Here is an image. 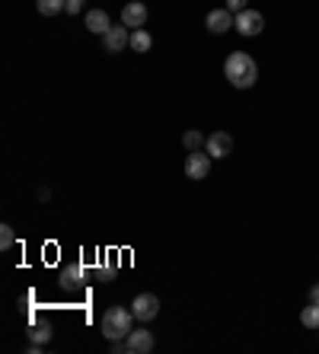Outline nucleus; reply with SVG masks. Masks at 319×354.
<instances>
[{
  "label": "nucleus",
  "instance_id": "aec40b11",
  "mask_svg": "<svg viewBox=\"0 0 319 354\" xmlns=\"http://www.w3.org/2000/svg\"><path fill=\"white\" fill-rule=\"evenodd\" d=\"M227 10H230V13H243V10H246V0H227Z\"/></svg>",
  "mask_w": 319,
  "mask_h": 354
},
{
  "label": "nucleus",
  "instance_id": "0eeeda50",
  "mask_svg": "<svg viewBox=\"0 0 319 354\" xmlns=\"http://www.w3.org/2000/svg\"><path fill=\"white\" fill-rule=\"evenodd\" d=\"M153 351V335L147 329H131L125 335V354H151Z\"/></svg>",
  "mask_w": 319,
  "mask_h": 354
},
{
  "label": "nucleus",
  "instance_id": "6ab92c4d",
  "mask_svg": "<svg viewBox=\"0 0 319 354\" xmlns=\"http://www.w3.org/2000/svg\"><path fill=\"white\" fill-rule=\"evenodd\" d=\"M13 243H17V233H13V227H10V223H3V227H0V249L7 252Z\"/></svg>",
  "mask_w": 319,
  "mask_h": 354
},
{
  "label": "nucleus",
  "instance_id": "f3484780",
  "mask_svg": "<svg viewBox=\"0 0 319 354\" xmlns=\"http://www.w3.org/2000/svg\"><path fill=\"white\" fill-rule=\"evenodd\" d=\"M182 144H185L188 150H202L204 144H208V138H204L202 131H185V134H182Z\"/></svg>",
  "mask_w": 319,
  "mask_h": 354
},
{
  "label": "nucleus",
  "instance_id": "2eb2a0df",
  "mask_svg": "<svg viewBox=\"0 0 319 354\" xmlns=\"http://www.w3.org/2000/svg\"><path fill=\"white\" fill-rule=\"evenodd\" d=\"M26 335H29V342H35V345H45V342L51 338V326L48 322H32Z\"/></svg>",
  "mask_w": 319,
  "mask_h": 354
},
{
  "label": "nucleus",
  "instance_id": "f257e3e1",
  "mask_svg": "<svg viewBox=\"0 0 319 354\" xmlns=\"http://www.w3.org/2000/svg\"><path fill=\"white\" fill-rule=\"evenodd\" d=\"M224 74L233 83L236 90H249L259 80V64L246 55V51H230L227 61H224Z\"/></svg>",
  "mask_w": 319,
  "mask_h": 354
},
{
  "label": "nucleus",
  "instance_id": "20e7f679",
  "mask_svg": "<svg viewBox=\"0 0 319 354\" xmlns=\"http://www.w3.org/2000/svg\"><path fill=\"white\" fill-rule=\"evenodd\" d=\"M131 313H135L137 322L147 326V322L157 319V313H160V297L157 294H137L135 304H131Z\"/></svg>",
  "mask_w": 319,
  "mask_h": 354
},
{
  "label": "nucleus",
  "instance_id": "a211bd4d",
  "mask_svg": "<svg viewBox=\"0 0 319 354\" xmlns=\"http://www.w3.org/2000/svg\"><path fill=\"white\" fill-rule=\"evenodd\" d=\"M115 274H118L115 262H102L99 268H96V281H115Z\"/></svg>",
  "mask_w": 319,
  "mask_h": 354
},
{
  "label": "nucleus",
  "instance_id": "423d86ee",
  "mask_svg": "<svg viewBox=\"0 0 319 354\" xmlns=\"http://www.w3.org/2000/svg\"><path fill=\"white\" fill-rule=\"evenodd\" d=\"M131 45V29L128 26H112L109 32L102 35V48L109 51V55H118L122 48H128Z\"/></svg>",
  "mask_w": 319,
  "mask_h": 354
},
{
  "label": "nucleus",
  "instance_id": "39448f33",
  "mask_svg": "<svg viewBox=\"0 0 319 354\" xmlns=\"http://www.w3.org/2000/svg\"><path fill=\"white\" fill-rule=\"evenodd\" d=\"M262 29H265V17H262L259 10L246 7L243 13H236V32H240V35L252 39V35H262Z\"/></svg>",
  "mask_w": 319,
  "mask_h": 354
},
{
  "label": "nucleus",
  "instance_id": "7ed1b4c3",
  "mask_svg": "<svg viewBox=\"0 0 319 354\" xmlns=\"http://www.w3.org/2000/svg\"><path fill=\"white\" fill-rule=\"evenodd\" d=\"M211 160H214V157H211L208 150H188V157H185V176H188V179H195V182L208 179Z\"/></svg>",
  "mask_w": 319,
  "mask_h": 354
},
{
  "label": "nucleus",
  "instance_id": "6e6552de",
  "mask_svg": "<svg viewBox=\"0 0 319 354\" xmlns=\"http://www.w3.org/2000/svg\"><path fill=\"white\" fill-rule=\"evenodd\" d=\"M122 26H128V29H144V26H147V3H141V0L125 3V7H122Z\"/></svg>",
  "mask_w": 319,
  "mask_h": 354
},
{
  "label": "nucleus",
  "instance_id": "1a4fd4ad",
  "mask_svg": "<svg viewBox=\"0 0 319 354\" xmlns=\"http://www.w3.org/2000/svg\"><path fill=\"white\" fill-rule=\"evenodd\" d=\"M204 26H208L214 35H224V32H230V29L236 26V17L230 13L227 7H220V10H211L208 19H204Z\"/></svg>",
  "mask_w": 319,
  "mask_h": 354
},
{
  "label": "nucleus",
  "instance_id": "9b49d317",
  "mask_svg": "<svg viewBox=\"0 0 319 354\" xmlns=\"http://www.w3.org/2000/svg\"><path fill=\"white\" fill-rule=\"evenodd\" d=\"M86 29H90L93 35H106L112 29V19H109V13H106V10H90V13H86Z\"/></svg>",
  "mask_w": 319,
  "mask_h": 354
},
{
  "label": "nucleus",
  "instance_id": "f8f14e48",
  "mask_svg": "<svg viewBox=\"0 0 319 354\" xmlns=\"http://www.w3.org/2000/svg\"><path fill=\"white\" fill-rule=\"evenodd\" d=\"M84 278H86V272H84V265L77 262V265H68V268H64V272H61V288L64 290H74V288H80V284H84Z\"/></svg>",
  "mask_w": 319,
  "mask_h": 354
},
{
  "label": "nucleus",
  "instance_id": "4468645a",
  "mask_svg": "<svg viewBox=\"0 0 319 354\" xmlns=\"http://www.w3.org/2000/svg\"><path fill=\"white\" fill-rule=\"evenodd\" d=\"M35 10L42 17H58L61 10H68V0H35Z\"/></svg>",
  "mask_w": 319,
  "mask_h": 354
},
{
  "label": "nucleus",
  "instance_id": "dca6fc26",
  "mask_svg": "<svg viewBox=\"0 0 319 354\" xmlns=\"http://www.w3.org/2000/svg\"><path fill=\"white\" fill-rule=\"evenodd\" d=\"M300 322L307 326V329H319V304H310V306H303V313H300Z\"/></svg>",
  "mask_w": 319,
  "mask_h": 354
},
{
  "label": "nucleus",
  "instance_id": "9d476101",
  "mask_svg": "<svg viewBox=\"0 0 319 354\" xmlns=\"http://www.w3.org/2000/svg\"><path fill=\"white\" fill-rule=\"evenodd\" d=\"M204 150H208L214 160H224V157H230V150H233V138H230L227 131H214V134H208Z\"/></svg>",
  "mask_w": 319,
  "mask_h": 354
},
{
  "label": "nucleus",
  "instance_id": "412c9836",
  "mask_svg": "<svg viewBox=\"0 0 319 354\" xmlns=\"http://www.w3.org/2000/svg\"><path fill=\"white\" fill-rule=\"evenodd\" d=\"M84 3H86V0H68V13H70V17H74V13H80V10H84Z\"/></svg>",
  "mask_w": 319,
  "mask_h": 354
},
{
  "label": "nucleus",
  "instance_id": "4be33fe9",
  "mask_svg": "<svg viewBox=\"0 0 319 354\" xmlns=\"http://www.w3.org/2000/svg\"><path fill=\"white\" fill-rule=\"evenodd\" d=\"M310 300H313V304H319V284H313V288H310Z\"/></svg>",
  "mask_w": 319,
  "mask_h": 354
},
{
  "label": "nucleus",
  "instance_id": "ddd939ff",
  "mask_svg": "<svg viewBox=\"0 0 319 354\" xmlns=\"http://www.w3.org/2000/svg\"><path fill=\"white\" fill-rule=\"evenodd\" d=\"M131 48L141 51V55H147V51L153 48V39L147 29H131Z\"/></svg>",
  "mask_w": 319,
  "mask_h": 354
},
{
  "label": "nucleus",
  "instance_id": "f03ea898",
  "mask_svg": "<svg viewBox=\"0 0 319 354\" xmlns=\"http://www.w3.org/2000/svg\"><path fill=\"white\" fill-rule=\"evenodd\" d=\"M131 322H135V313L128 310V306H109L106 313H102V335L106 338H125L128 332H131Z\"/></svg>",
  "mask_w": 319,
  "mask_h": 354
}]
</instances>
